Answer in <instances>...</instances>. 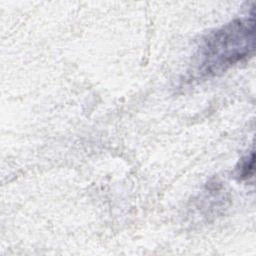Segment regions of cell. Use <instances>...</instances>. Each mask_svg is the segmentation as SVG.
<instances>
[{
  "label": "cell",
  "mask_w": 256,
  "mask_h": 256,
  "mask_svg": "<svg viewBox=\"0 0 256 256\" xmlns=\"http://www.w3.org/2000/svg\"><path fill=\"white\" fill-rule=\"evenodd\" d=\"M254 172V152L243 157L236 167V176L241 181H248L253 177Z\"/></svg>",
  "instance_id": "cell-2"
},
{
  "label": "cell",
  "mask_w": 256,
  "mask_h": 256,
  "mask_svg": "<svg viewBox=\"0 0 256 256\" xmlns=\"http://www.w3.org/2000/svg\"><path fill=\"white\" fill-rule=\"evenodd\" d=\"M255 49L254 13L235 19L206 34L194 55L193 79L223 74L251 57Z\"/></svg>",
  "instance_id": "cell-1"
}]
</instances>
